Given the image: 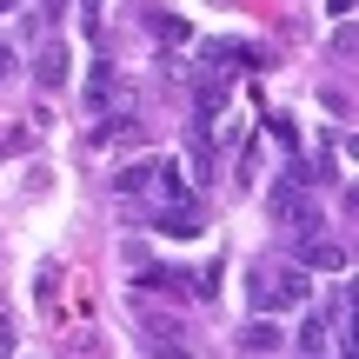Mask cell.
<instances>
[{"instance_id":"6da1fadb","label":"cell","mask_w":359,"mask_h":359,"mask_svg":"<svg viewBox=\"0 0 359 359\" xmlns=\"http://www.w3.org/2000/svg\"><path fill=\"white\" fill-rule=\"evenodd\" d=\"M187 180H180L173 160H133V167H120L114 173V200L127 206L133 219H147V213H160V206H173V200H187Z\"/></svg>"},{"instance_id":"8992f818","label":"cell","mask_w":359,"mask_h":359,"mask_svg":"<svg viewBox=\"0 0 359 359\" xmlns=\"http://www.w3.org/2000/svg\"><path fill=\"white\" fill-rule=\"evenodd\" d=\"M67 74H74V60H67V40H47V47H40V60H34V87H40V93H60Z\"/></svg>"},{"instance_id":"8fae6325","label":"cell","mask_w":359,"mask_h":359,"mask_svg":"<svg viewBox=\"0 0 359 359\" xmlns=\"http://www.w3.org/2000/svg\"><path fill=\"white\" fill-rule=\"evenodd\" d=\"M100 7L107 0H80V27H87V34H100Z\"/></svg>"},{"instance_id":"7c38bea8","label":"cell","mask_w":359,"mask_h":359,"mask_svg":"<svg viewBox=\"0 0 359 359\" xmlns=\"http://www.w3.org/2000/svg\"><path fill=\"white\" fill-rule=\"evenodd\" d=\"M326 7H333V13H339V20H346V13H353V0H326Z\"/></svg>"},{"instance_id":"5bb4252c","label":"cell","mask_w":359,"mask_h":359,"mask_svg":"<svg viewBox=\"0 0 359 359\" xmlns=\"http://www.w3.org/2000/svg\"><path fill=\"white\" fill-rule=\"evenodd\" d=\"M7 7H13V0H0V13H7Z\"/></svg>"},{"instance_id":"52a82bcc","label":"cell","mask_w":359,"mask_h":359,"mask_svg":"<svg viewBox=\"0 0 359 359\" xmlns=\"http://www.w3.org/2000/svg\"><path fill=\"white\" fill-rule=\"evenodd\" d=\"M240 346H246V353H280V346H286V333H280V320H266V313H259V320L240 333Z\"/></svg>"},{"instance_id":"4fadbf2b","label":"cell","mask_w":359,"mask_h":359,"mask_svg":"<svg viewBox=\"0 0 359 359\" xmlns=\"http://www.w3.org/2000/svg\"><path fill=\"white\" fill-rule=\"evenodd\" d=\"M299 359H326V353H299Z\"/></svg>"},{"instance_id":"7a4b0ae2","label":"cell","mask_w":359,"mask_h":359,"mask_svg":"<svg viewBox=\"0 0 359 359\" xmlns=\"http://www.w3.org/2000/svg\"><path fill=\"white\" fill-rule=\"evenodd\" d=\"M246 299H253V313H293V306H306L313 299V280H306V266H253V280H246Z\"/></svg>"},{"instance_id":"5b68a950","label":"cell","mask_w":359,"mask_h":359,"mask_svg":"<svg viewBox=\"0 0 359 359\" xmlns=\"http://www.w3.org/2000/svg\"><path fill=\"white\" fill-rule=\"evenodd\" d=\"M147 226L167 233V240H200V233H206V206L187 193V200H173V206H160V213H147Z\"/></svg>"},{"instance_id":"ba28073f","label":"cell","mask_w":359,"mask_h":359,"mask_svg":"<svg viewBox=\"0 0 359 359\" xmlns=\"http://www.w3.org/2000/svg\"><path fill=\"white\" fill-rule=\"evenodd\" d=\"M339 333V320H333V313H313V320H306V333H299V353H326V339H333Z\"/></svg>"},{"instance_id":"9c48e42d","label":"cell","mask_w":359,"mask_h":359,"mask_svg":"<svg viewBox=\"0 0 359 359\" xmlns=\"http://www.w3.org/2000/svg\"><path fill=\"white\" fill-rule=\"evenodd\" d=\"M107 100H114V67L100 60V67H93V80H87V107H93V114H100Z\"/></svg>"},{"instance_id":"3957f363","label":"cell","mask_w":359,"mask_h":359,"mask_svg":"<svg viewBox=\"0 0 359 359\" xmlns=\"http://www.w3.org/2000/svg\"><path fill=\"white\" fill-rule=\"evenodd\" d=\"M266 213H273V226H286V233H299L306 219H320V213H313V187L299 173H280L266 187Z\"/></svg>"},{"instance_id":"277c9868","label":"cell","mask_w":359,"mask_h":359,"mask_svg":"<svg viewBox=\"0 0 359 359\" xmlns=\"http://www.w3.org/2000/svg\"><path fill=\"white\" fill-rule=\"evenodd\" d=\"M293 240H299V266H313V273H346V246H339L333 233H320V219H306Z\"/></svg>"},{"instance_id":"9a60e30c","label":"cell","mask_w":359,"mask_h":359,"mask_svg":"<svg viewBox=\"0 0 359 359\" xmlns=\"http://www.w3.org/2000/svg\"><path fill=\"white\" fill-rule=\"evenodd\" d=\"M0 359H7V339H0Z\"/></svg>"},{"instance_id":"30bf717a","label":"cell","mask_w":359,"mask_h":359,"mask_svg":"<svg viewBox=\"0 0 359 359\" xmlns=\"http://www.w3.org/2000/svg\"><path fill=\"white\" fill-rule=\"evenodd\" d=\"M20 74V47H13V40H0V80H13Z\"/></svg>"}]
</instances>
